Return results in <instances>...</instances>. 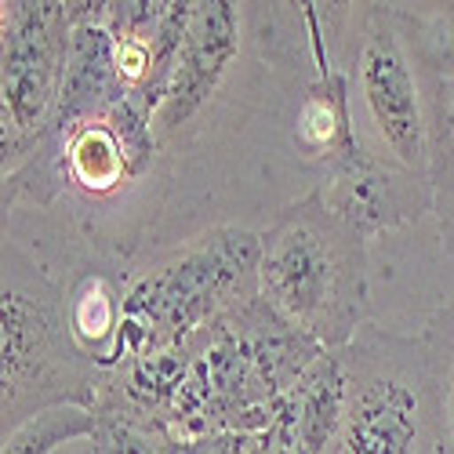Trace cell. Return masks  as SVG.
Listing matches in <instances>:
<instances>
[{"instance_id":"cell-5","label":"cell","mask_w":454,"mask_h":454,"mask_svg":"<svg viewBox=\"0 0 454 454\" xmlns=\"http://www.w3.org/2000/svg\"><path fill=\"white\" fill-rule=\"evenodd\" d=\"M346 419L331 454H436L426 414L422 338L364 324L342 349Z\"/></svg>"},{"instance_id":"cell-2","label":"cell","mask_w":454,"mask_h":454,"mask_svg":"<svg viewBox=\"0 0 454 454\" xmlns=\"http://www.w3.org/2000/svg\"><path fill=\"white\" fill-rule=\"evenodd\" d=\"M258 291L327 353L367 324V240L313 189L262 230Z\"/></svg>"},{"instance_id":"cell-8","label":"cell","mask_w":454,"mask_h":454,"mask_svg":"<svg viewBox=\"0 0 454 454\" xmlns=\"http://www.w3.org/2000/svg\"><path fill=\"white\" fill-rule=\"evenodd\" d=\"M160 153L157 117L124 95L69 135L62 153L66 193L84 204H109L153 171Z\"/></svg>"},{"instance_id":"cell-7","label":"cell","mask_w":454,"mask_h":454,"mask_svg":"<svg viewBox=\"0 0 454 454\" xmlns=\"http://www.w3.org/2000/svg\"><path fill=\"white\" fill-rule=\"evenodd\" d=\"M244 8L247 4L233 0H193V19L175 59L168 95L157 109L160 149L193 142L211 102L222 95L237 59L244 55Z\"/></svg>"},{"instance_id":"cell-10","label":"cell","mask_w":454,"mask_h":454,"mask_svg":"<svg viewBox=\"0 0 454 454\" xmlns=\"http://www.w3.org/2000/svg\"><path fill=\"white\" fill-rule=\"evenodd\" d=\"M225 324L237 331L247 360L254 364L262 386L270 389L273 400L291 393L298 386V378L327 353L306 331H298L273 301L262 298V291L240 301L233 313H225Z\"/></svg>"},{"instance_id":"cell-15","label":"cell","mask_w":454,"mask_h":454,"mask_svg":"<svg viewBox=\"0 0 454 454\" xmlns=\"http://www.w3.org/2000/svg\"><path fill=\"white\" fill-rule=\"evenodd\" d=\"M98 414L88 407H51L36 419L22 422L19 429L4 433L0 454H55L62 443L73 440H95Z\"/></svg>"},{"instance_id":"cell-16","label":"cell","mask_w":454,"mask_h":454,"mask_svg":"<svg viewBox=\"0 0 454 454\" xmlns=\"http://www.w3.org/2000/svg\"><path fill=\"white\" fill-rule=\"evenodd\" d=\"M258 436H251V433H207V436L185 440L182 454H254Z\"/></svg>"},{"instance_id":"cell-6","label":"cell","mask_w":454,"mask_h":454,"mask_svg":"<svg viewBox=\"0 0 454 454\" xmlns=\"http://www.w3.org/2000/svg\"><path fill=\"white\" fill-rule=\"evenodd\" d=\"M69 4L4 0L0 4V175H15L44 135L69 59Z\"/></svg>"},{"instance_id":"cell-4","label":"cell","mask_w":454,"mask_h":454,"mask_svg":"<svg viewBox=\"0 0 454 454\" xmlns=\"http://www.w3.org/2000/svg\"><path fill=\"white\" fill-rule=\"evenodd\" d=\"M258 258L262 233L222 225L193 244H185L175 258L128 280L124 291V331L117 371L145 353L185 346L193 334L211 327L218 317L233 313L240 301L258 294Z\"/></svg>"},{"instance_id":"cell-3","label":"cell","mask_w":454,"mask_h":454,"mask_svg":"<svg viewBox=\"0 0 454 454\" xmlns=\"http://www.w3.org/2000/svg\"><path fill=\"white\" fill-rule=\"evenodd\" d=\"M106 371L69 331L66 294L19 240H4L0 277V419L4 433L51 407L95 411Z\"/></svg>"},{"instance_id":"cell-11","label":"cell","mask_w":454,"mask_h":454,"mask_svg":"<svg viewBox=\"0 0 454 454\" xmlns=\"http://www.w3.org/2000/svg\"><path fill=\"white\" fill-rule=\"evenodd\" d=\"M346 396H349V382H346L342 353H324L298 378V386L280 396L294 419L298 440L306 443L309 454H331L346 419Z\"/></svg>"},{"instance_id":"cell-13","label":"cell","mask_w":454,"mask_h":454,"mask_svg":"<svg viewBox=\"0 0 454 454\" xmlns=\"http://www.w3.org/2000/svg\"><path fill=\"white\" fill-rule=\"evenodd\" d=\"M426 414L436 454H454V301L433 313L422 331Z\"/></svg>"},{"instance_id":"cell-1","label":"cell","mask_w":454,"mask_h":454,"mask_svg":"<svg viewBox=\"0 0 454 454\" xmlns=\"http://www.w3.org/2000/svg\"><path fill=\"white\" fill-rule=\"evenodd\" d=\"M346 55L353 121L367 149L429 178L433 95L454 66L450 12L429 4H353Z\"/></svg>"},{"instance_id":"cell-12","label":"cell","mask_w":454,"mask_h":454,"mask_svg":"<svg viewBox=\"0 0 454 454\" xmlns=\"http://www.w3.org/2000/svg\"><path fill=\"white\" fill-rule=\"evenodd\" d=\"M124 291L128 284L109 277L102 270H84L73 287L66 291V313H69V331L77 338V346L102 367L109 371L117 360L121 331H124Z\"/></svg>"},{"instance_id":"cell-9","label":"cell","mask_w":454,"mask_h":454,"mask_svg":"<svg viewBox=\"0 0 454 454\" xmlns=\"http://www.w3.org/2000/svg\"><path fill=\"white\" fill-rule=\"evenodd\" d=\"M317 193L364 240L400 230L433 211L429 178L378 157L374 149L364 145V138H356L331 164L320 168Z\"/></svg>"},{"instance_id":"cell-14","label":"cell","mask_w":454,"mask_h":454,"mask_svg":"<svg viewBox=\"0 0 454 454\" xmlns=\"http://www.w3.org/2000/svg\"><path fill=\"white\" fill-rule=\"evenodd\" d=\"M429 193H433V218H436L443 251L454 262V66L440 77L433 95Z\"/></svg>"}]
</instances>
